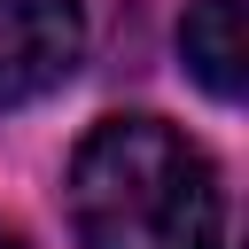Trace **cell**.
Listing matches in <instances>:
<instances>
[{
    "instance_id": "obj_1",
    "label": "cell",
    "mask_w": 249,
    "mask_h": 249,
    "mask_svg": "<svg viewBox=\"0 0 249 249\" xmlns=\"http://www.w3.org/2000/svg\"><path fill=\"white\" fill-rule=\"evenodd\" d=\"M78 249H218L226 195L210 156L163 117H109L70 156Z\"/></svg>"
},
{
    "instance_id": "obj_2",
    "label": "cell",
    "mask_w": 249,
    "mask_h": 249,
    "mask_svg": "<svg viewBox=\"0 0 249 249\" xmlns=\"http://www.w3.org/2000/svg\"><path fill=\"white\" fill-rule=\"evenodd\" d=\"M86 54L78 0H0V109L54 93Z\"/></svg>"
},
{
    "instance_id": "obj_3",
    "label": "cell",
    "mask_w": 249,
    "mask_h": 249,
    "mask_svg": "<svg viewBox=\"0 0 249 249\" xmlns=\"http://www.w3.org/2000/svg\"><path fill=\"white\" fill-rule=\"evenodd\" d=\"M179 54L195 70V86L210 101H241L249 86V31H241V0H195L179 23Z\"/></svg>"
},
{
    "instance_id": "obj_4",
    "label": "cell",
    "mask_w": 249,
    "mask_h": 249,
    "mask_svg": "<svg viewBox=\"0 0 249 249\" xmlns=\"http://www.w3.org/2000/svg\"><path fill=\"white\" fill-rule=\"evenodd\" d=\"M0 249H31V241H23V226H8V218H0Z\"/></svg>"
}]
</instances>
